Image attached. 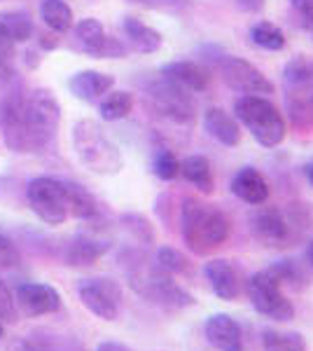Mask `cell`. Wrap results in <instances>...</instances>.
I'll return each instance as SVG.
<instances>
[{"label":"cell","mask_w":313,"mask_h":351,"mask_svg":"<svg viewBox=\"0 0 313 351\" xmlns=\"http://www.w3.org/2000/svg\"><path fill=\"white\" fill-rule=\"evenodd\" d=\"M61 122L59 101L47 89L10 94L3 108L5 143L12 152H40L49 145Z\"/></svg>","instance_id":"1"},{"label":"cell","mask_w":313,"mask_h":351,"mask_svg":"<svg viewBox=\"0 0 313 351\" xmlns=\"http://www.w3.org/2000/svg\"><path fill=\"white\" fill-rule=\"evenodd\" d=\"M183 223V239L199 256L220 248L229 237V220L215 206L197 199H185L180 211Z\"/></svg>","instance_id":"2"},{"label":"cell","mask_w":313,"mask_h":351,"mask_svg":"<svg viewBox=\"0 0 313 351\" xmlns=\"http://www.w3.org/2000/svg\"><path fill=\"white\" fill-rule=\"evenodd\" d=\"M73 148H75L79 162L94 173L112 176L124 164L119 148L92 120H79L73 127Z\"/></svg>","instance_id":"3"},{"label":"cell","mask_w":313,"mask_h":351,"mask_svg":"<svg viewBox=\"0 0 313 351\" xmlns=\"http://www.w3.org/2000/svg\"><path fill=\"white\" fill-rule=\"evenodd\" d=\"M234 112L236 120L264 148H276L286 138V120L276 106L264 96H241L234 106Z\"/></svg>","instance_id":"4"},{"label":"cell","mask_w":313,"mask_h":351,"mask_svg":"<svg viewBox=\"0 0 313 351\" xmlns=\"http://www.w3.org/2000/svg\"><path fill=\"white\" fill-rule=\"evenodd\" d=\"M248 298L262 316H266V319H271V321H278V324L292 321L295 314H297L292 300L286 295L283 284L278 281V276L271 269H262L258 274L250 276Z\"/></svg>","instance_id":"5"},{"label":"cell","mask_w":313,"mask_h":351,"mask_svg":"<svg viewBox=\"0 0 313 351\" xmlns=\"http://www.w3.org/2000/svg\"><path fill=\"white\" fill-rule=\"evenodd\" d=\"M28 206L47 225H64L68 218V192L64 180L40 176L28 183Z\"/></svg>","instance_id":"6"},{"label":"cell","mask_w":313,"mask_h":351,"mask_svg":"<svg viewBox=\"0 0 313 351\" xmlns=\"http://www.w3.org/2000/svg\"><path fill=\"white\" fill-rule=\"evenodd\" d=\"M131 286H134L136 293H140L145 300L159 304V307L185 309L190 304H195V298L175 284L173 276H168L166 271H162L159 267L147 271H134L131 274Z\"/></svg>","instance_id":"7"},{"label":"cell","mask_w":313,"mask_h":351,"mask_svg":"<svg viewBox=\"0 0 313 351\" xmlns=\"http://www.w3.org/2000/svg\"><path fill=\"white\" fill-rule=\"evenodd\" d=\"M79 302L101 321H115L122 309V288L110 276H94L77 284Z\"/></svg>","instance_id":"8"},{"label":"cell","mask_w":313,"mask_h":351,"mask_svg":"<svg viewBox=\"0 0 313 351\" xmlns=\"http://www.w3.org/2000/svg\"><path fill=\"white\" fill-rule=\"evenodd\" d=\"M220 73L231 89H236V92H241L246 96L274 94V82H271L258 66H253L246 59L225 56V59L220 61Z\"/></svg>","instance_id":"9"},{"label":"cell","mask_w":313,"mask_h":351,"mask_svg":"<svg viewBox=\"0 0 313 351\" xmlns=\"http://www.w3.org/2000/svg\"><path fill=\"white\" fill-rule=\"evenodd\" d=\"M16 309L28 319H38L45 314H54L61 309V295L56 288L49 284H36V281H24L14 291Z\"/></svg>","instance_id":"10"},{"label":"cell","mask_w":313,"mask_h":351,"mask_svg":"<svg viewBox=\"0 0 313 351\" xmlns=\"http://www.w3.org/2000/svg\"><path fill=\"white\" fill-rule=\"evenodd\" d=\"M203 276H206L210 291L215 293L220 300H238L241 298L243 291V279H241V271H238L229 260H222V258H213L203 265Z\"/></svg>","instance_id":"11"},{"label":"cell","mask_w":313,"mask_h":351,"mask_svg":"<svg viewBox=\"0 0 313 351\" xmlns=\"http://www.w3.org/2000/svg\"><path fill=\"white\" fill-rule=\"evenodd\" d=\"M203 332L213 349L218 351H243L241 326L229 314H210L203 324Z\"/></svg>","instance_id":"12"},{"label":"cell","mask_w":313,"mask_h":351,"mask_svg":"<svg viewBox=\"0 0 313 351\" xmlns=\"http://www.w3.org/2000/svg\"><path fill=\"white\" fill-rule=\"evenodd\" d=\"M253 232L266 246H286L290 239V223L278 208H260L253 216Z\"/></svg>","instance_id":"13"},{"label":"cell","mask_w":313,"mask_h":351,"mask_svg":"<svg viewBox=\"0 0 313 351\" xmlns=\"http://www.w3.org/2000/svg\"><path fill=\"white\" fill-rule=\"evenodd\" d=\"M231 192L241 202L250 204V206H262L269 199V183H266L264 176L258 169L246 167L231 178Z\"/></svg>","instance_id":"14"},{"label":"cell","mask_w":313,"mask_h":351,"mask_svg":"<svg viewBox=\"0 0 313 351\" xmlns=\"http://www.w3.org/2000/svg\"><path fill=\"white\" fill-rule=\"evenodd\" d=\"M71 92L82 101H96L99 96H103L115 87V77L108 75V73L99 71H79L71 77L68 82Z\"/></svg>","instance_id":"15"},{"label":"cell","mask_w":313,"mask_h":351,"mask_svg":"<svg viewBox=\"0 0 313 351\" xmlns=\"http://www.w3.org/2000/svg\"><path fill=\"white\" fill-rule=\"evenodd\" d=\"M203 127L222 145H229L231 148V145H238V141H241V127H238V122L225 108H218V106L203 112Z\"/></svg>","instance_id":"16"},{"label":"cell","mask_w":313,"mask_h":351,"mask_svg":"<svg viewBox=\"0 0 313 351\" xmlns=\"http://www.w3.org/2000/svg\"><path fill=\"white\" fill-rule=\"evenodd\" d=\"M164 77L173 84H178V87L190 89V92H203L210 80L206 68H201L195 61H175V64H168L164 68Z\"/></svg>","instance_id":"17"},{"label":"cell","mask_w":313,"mask_h":351,"mask_svg":"<svg viewBox=\"0 0 313 351\" xmlns=\"http://www.w3.org/2000/svg\"><path fill=\"white\" fill-rule=\"evenodd\" d=\"M152 96H155L159 108L166 112V115L175 117V120L185 122L192 117V104L187 101V96L178 89V84H173L171 80L162 82V84H155V87H152Z\"/></svg>","instance_id":"18"},{"label":"cell","mask_w":313,"mask_h":351,"mask_svg":"<svg viewBox=\"0 0 313 351\" xmlns=\"http://www.w3.org/2000/svg\"><path fill=\"white\" fill-rule=\"evenodd\" d=\"M124 33H127L131 47L140 54H152L162 47V33L147 26L145 21L136 19V16H127L124 19Z\"/></svg>","instance_id":"19"},{"label":"cell","mask_w":313,"mask_h":351,"mask_svg":"<svg viewBox=\"0 0 313 351\" xmlns=\"http://www.w3.org/2000/svg\"><path fill=\"white\" fill-rule=\"evenodd\" d=\"M180 173L190 185H195L199 192L210 195L215 190V178H213V169L210 162L203 155H190L180 162Z\"/></svg>","instance_id":"20"},{"label":"cell","mask_w":313,"mask_h":351,"mask_svg":"<svg viewBox=\"0 0 313 351\" xmlns=\"http://www.w3.org/2000/svg\"><path fill=\"white\" fill-rule=\"evenodd\" d=\"M108 251V243L94 241L87 237H75L66 248V263L73 267H89Z\"/></svg>","instance_id":"21"},{"label":"cell","mask_w":313,"mask_h":351,"mask_svg":"<svg viewBox=\"0 0 313 351\" xmlns=\"http://www.w3.org/2000/svg\"><path fill=\"white\" fill-rule=\"evenodd\" d=\"M66 192H68V216L89 220L99 213V204L92 197V192L84 190L82 185L66 183Z\"/></svg>","instance_id":"22"},{"label":"cell","mask_w":313,"mask_h":351,"mask_svg":"<svg viewBox=\"0 0 313 351\" xmlns=\"http://www.w3.org/2000/svg\"><path fill=\"white\" fill-rule=\"evenodd\" d=\"M75 36H77V40H79V45H82L84 52L101 56L108 36L103 31V24H101L99 19H92V16H89V19H82L75 26Z\"/></svg>","instance_id":"23"},{"label":"cell","mask_w":313,"mask_h":351,"mask_svg":"<svg viewBox=\"0 0 313 351\" xmlns=\"http://www.w3.org/2000/svg\"><path fill=\"white\" fill-rule=\"evenodd\" d=\"M40 16L54 33H66L73 26V10L64 0H45L40 8Z\"/></svg>","instance_id":"24"},{"label":"cell","mask_w":313,"mask_h":351,"mask_svg":"<svg viewBox=\"0 0 313 351\" xmlns=\"http://www.w3.org/2000/svg\"><path fill=\"white\" fill-rule=\"evenodd\" d=\"M250 40L262 49H269V52H278V49L286 47V36L271 21H258V24L250 28Z\"/></svg>","instance_id":"25"},{"label":"cell","mask_w":313,"mask_h":351,"mask_svg":"<svg viewBox=\"0 0 313 351\" xmlns=\"http://www.w3.org/2000/svg\"><path fill=\"white\" fill-rule=\"evenodd\" d=\"M262 344H264L266 351H309L306 349V342L299 332L288 330H264L262 335Z\"/></svg>","instance_id":"26"},{"label":"cell","mask_w":313,"mask_h":351,"mask_svg":"<svg viewBox=\"0 0 313 351\" xmlns=\"http://www.w3.org/2000/svg\"><path fill=\"white\" fill-rule=\"evenodd\" d=\"M131 108H134V99H131L129 92H112L110 96H105L101 101V117L105 122H117L124 120L129 115Z\"/></svg>","instance_id":"27"},{"label":"cell","mask_w":313,"mask_h":351,"mask_svg":"<svg viewBox=\"0 0 313 351\" xmlns=\"http://www.w3.org/2000/svg\"><path fill=\"white\" fill-rule=\"evenodd\" d=\"M0 26L8 31L14 43H26L33 38V21L26 12H5L0 14Z\"/></svg>","instance_id":"28"},{"label":"cell","mask_w":313,"mask_h":351,"mask_svg":"<svg viewBox=\"0 0 313 351\" xmlns=\"http://www.w3.org/2000/svg\"><path fill=\"white\" fill-rule=\"evenodd\" d=\"M157 267L162 271H166L168 276H180L190 271V260L185 253H180L178 248L162 246L157 251Z\"/></svg>","instance_id":"29"},{"label":"cell","mask_w":313,"mask_h":351,"mask_svg":"<svg viewBox=\"0 0 313 351\" xmlns=\"http://www.w3.org/2000/svg\"><path fill=\"white\" fill-rule=\"evenodd\" d=\"M152 169H155L157 178H162V180H173L175 176L180 173V162L175 160L173 152L162 150V152H159V155L155 157V164H152Z\"/></svg>","instance_id":"30"},{"label":"cell","mask_w":313,"mask_h":351,"mask_svg":"<svg viewBox=\"0 0 313 351\" xmlns=\"http://www.w3.org/2000/svg\"><path fill=\"white\" fill-rule=\"evenodd\" d=\"M19 319V309H16L14 295L10 293L8 284L0 279V321H8V324H16Z\"/></svg>","instance_id":"31"},{"label":"cell","mask_w":313,"mask_h":351,"mask_svg":"<svg viewBox=\"0 0 313 351\" xmlns=\"http://www.w3.org/2000/svg\"><path fill=\"white\" fill-rule=\"evenodd\" d=\"M19 251L12 241L8 239L5 234H0V267L3 269H10V267H16L19 265Z\"/></svg>","instance_id":"32"},{"label":"cell","mask_w":313,"mask_h":351,"mask_svg":"<svg viewBox=\"0 0 313 351\" xmlns=\"http://www.w3.org/2000/svg\"><path fill=\"white\" fill-rule=\"evenodd\" d=\"M286 80L292 84H304L309 80V64H304L301 59H295L292 64L286 68Z\"/></svg>","instance_id":"33"},{"label":"cell","mask_w":313,"mask_h":351,"mask_svg":"<svg viewBox=\"0 0 313 351\" xmlns=\"http://www.w3.org/2000/svg\"><path fill=\"white\" fill-rule=\"evenodd\" d=\"M10 351H52L45 342L40 339H31V337H16L12 344H10Z\"/></svg>","instance_id":"34"},{"label":"cell","mask_w":313,"mask_h":351,"mask_svg":"<svg viewBox=\"0 0 313 351\" xmlns=\"http://www.w3.org/2000/svg\"><path fill=\"white\" fill-rule=\"evenodd\" d=\"M290 5L306 24H313V0H290Z\"/></svg>","instance_id":"35"},{"label":"cell","mask_w":313,"mask_h":351,"mask_svg":"<svg viewBox=\"0 0 313 351\" xmlns=\"http://www.w3.org/2000/svg\"><path fill=\"white\" fill-rule=\"evenodd\" d=\"M12 54H14V40L8 36V31L0 26V56L8 59V56H12Z\"/></svg>","instance_id":"36"},{"label":"cell","mask_w":313,"mask_h":351,"mask_svg":"<svg viewBox=\"0 0 313 351\" xmlns=\"http://www.w3.org/2000/svg\"><path fill=\"white\" fill-rule=\"evenodd\" d=\"M236 5L246 12H260L264 8V0H236Z\"/></svg>","instance_id":"37"},{"label":"cell","mask_w":313,"mask_h":351,"mask_svg":"<svg viewBox=\"0 0 313 351\" xmlns=\"http://www.w3.org/2000/svg\"><path fill=\"white\" fill-rule=\"evenodd\" d=\"M96 351H131V349L119 342H101L99 347H96Z\"/></svg>","instance_id":"38"},{"label":"cell","mask_w":313,"mask_h":351,"mask_svg":"<svg viewBox=\"0 0 313 351\" xmlns=\"http://www.w3.org/2000/svg\"><path fill=\"white\" fill-rule=\"evenodd\" d=\"M301 110H306L304 115L309 117V120H313V94H309V101H304V104H301Z\"/></svg>","instance_id":"39"},{"label":"cell","mask_w":313,"mask_h":351,"mask_svg":"<svg viewBox=\"0 0 313 351\" xmlns=\"http://www.w3.org/2000/svg\"><path fill=\"white\" fill-rule=\"evenodd\" d=\"M304 258H306V265H309V267L313 269V239H309V243H306Z\"/></svg>","instance_id":"40"},{"label":"cell","mask_w":313,"mask_h":351,"mask_svg":"<svg viewBox=\"0 0 313 351\" xmlns=\"http://www.w3.org/2000/svg\"><path fill=\"white\" fill-rule=\"evenodd\" d=\"M304 173H306V180H309V183L313 185V162H311V164H306V167H304Z\"/></svg>","instance_id":"41"},{"label":"cell","mask_w":313,"mask_h":351,"mask_svg":"<svg viewBox=\"0 0 313 351\" xmlns=\"http://www.w3.org/2000/svg\"><path fill=\"white\" fill-rule=\"evenodd\" d=\"M5 335V328H3V324H0V337H3Z\"/></svg>","instance_id":"42"}]
</instances>
